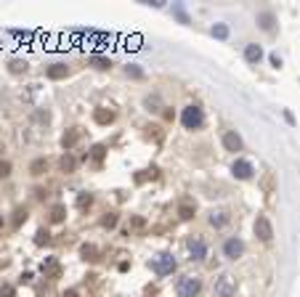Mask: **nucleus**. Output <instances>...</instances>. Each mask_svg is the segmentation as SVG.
Here are the masks:
<instances>
[{
  "label": "nucleus",
  "instance_id": "473e14b6",
  "mask_svg": "<svg viewBox=\"0 0 300 297\" xmlns=\"http://www.w3.org/2000/svg\"><path fill=\"white\" fill-rule=\"evenodd\" d=\"M0 297H14V287H8V284H5V287L0 289Z\"/></svg>",
  "mask_w": 300,
  "mask_h": 297
},
{
  "label": "nucleus",
  "instance_id": "a211bd4d",
  "mask_svg": "<svg viewBox=\"0 0 300 297\" xmlns=\"http://www.w3.org/2000/svg\"><path fill=\"white\" fill-rule=\"evenodd\" d=\"M80 255L85 257V260H90V263H96V260H99V247H96V244H82Z\"/></svg>",
  "mask_w": 300,
  "mask_h": 297
},
{
  "label": "nucleus",
  "instance_id": "4be33fe9",
  "mask_svg": "<svg viewBox=\"0 0 300 297\" xmlns=\"http://www.w3.org/2000/svg\"><path fill=\"white\" fill-rule=\"evenodd\" d=\"M90 64H93L96 69H109L112 67V61H109L107 56H90Z\"/></svg>",
  "mask_w": 300,
  "mask_h": 297
},
{
  "label": "nucleus",
  "instance_id": "9b49d317",
  "mask_svg": "<svg viewBox=\"0 0 300 297\" xmlns=\"http://www.w3.org/2000/svg\"><path fill=\"white\" fill-rule=\"evenodd\" d=\"M258 27L263 29V32H273V29H276V16H273L271 11L258 14Z\"/></svg>",
  "mask_w": 300,
  "mask_h": 297
},
{
  "label": "nucleus",
  "instance_id": "c9c22d12",
  "mask_svg": "<svg viewBox=\"0 0 300 297\" xmlns=\"http://www.w3.org/2000/svg\"><path fill=\"white\" fill-rule=\"evenodd\" d=\"M3 223H5V220H3V215H0V228H3Z\"/></svg>",
  "mask_w": 300,
  "mask_h": 297
},
{
  "label": "nucleus",
  "instance_id": "ddd939ff",
  "mask_svg": "<svg viewBox=\"0 0 300 297\" xmlns=\"http://www.w3.org/2000/svg\"><path fill=\"white\" fill-rule=\"evenodd\" d=\"M245 58L250 64H258L260 58H263V48H260L258 43H247V48H245Z\"/></svg>",
  "mask_w": 300,
  "mask_h": 297
},
{
  "label": "nucleus",
  "instance_id": "2f4dec72",
  "mask_svg": "<svg viewBox=\"0 0 300 297\" xmlns=\"http://www.w3.org/2000/svg\"><path fill=\"white\" fill-rule=\"evenodd\" d=\"M0 175H11V162H0Z\"/></svg>",
  "mask_w": 300,
  "mask_h": 297
},
{
  "label": "nucleus",
  "instance_id": "7c9ffc66",
  "mask_svg": "<svg viewBox=\"0 0 300 297\" xmlns=\"http://www.w3.org/2000/svg\"><path fill=\"white\" fill-rule=\"evenodd\" d=\"M104 151H107V149H104L101 143H99V146H93V154H90V157H93V162H96V164H101V160H104Z\"/></svg>",
  "mask_w": 300,
  "mask_h": 297
},
{
  "label": "nucleus",
  "instance_id": "393cba45",
  "mask_svg": "<svg viewBox=\"0 0 300 297\" xmlns=\"http://www.w3.org/2000/svg\"><path fill=\"white\" fill-rule=\"evenodd\" d=\"M24 220H27V210H24V207H16V213H14V220H11V223H14V228H19Z\"/></svg>",
  "mask_w": 300,
  "mask_h": 297
},
{
  "label": "nucleus",
  "instance_id": "f704fd0d",
  "mask_svg": "<svg viewBox=\"0 0 300 297\" xmlns=\"http://www.w3.org/2000/svg\"><path fill=\"white\" fill-rule=\"evenodd\" d=\"M64 297H77V292H75V289H69V292H64Z\"/></svg>",
  "mask_w": 300,
  "mask_h": 297
},
{
  "label": "nucleus",
  "instance_id": "7ed1b4c3",
  "mask_svg": "<svg viewBox=\"0 0 300 297\" xmlns=\"http://www.w3.org/2000/svg\"><path fill=\"white\" fill-rule=\"evenodd\" d=\"M215 297H234L237 295V279L231 273H223L218 281H215V289H213Z\"/></svg>",
  "mask_w": 300,
  "mask_h": 297
},
{
  "label": "nucleus",
  "instance_id": "cd10ccee",
  "mask_svg": "<svg viewBox=\"0 0 300 297\" xmlns=\"http://www.w3.org/2000/svg\"><path fill=\"white\" fill-rule=\"evenodd\" d=\"M101 226H104V228H114V226H117V215H114V213H107V215L101 217Z\"/></svg>",
  "mask_w": 300,
  "mask_h": 297
},
{
  "label": "nucleus",
  "instance_id": "f8f14e48",
  "mask_svg": "<svg viewBox=\"0 0 300 297\" xmlns=\"http://www.w3.org/2000/svg\"><path fill=\"white\" fill-rule=\"evenodd\" d=\"M93 120L99 125H112L114 122V109H107V107H99L93 111Z\"/></svg>",
  "mask_w": 300,
  "mask_h": 297
},
{
  "label": "nucleus",
  "instance_id": "5701e85b",
  "mask_svg": "<svg viewBox=\"0 0 300 297\" xmlns=\"http://www.w3.org/2000/svg\"><path fill=\"white\" fill-rule=\"evenodd\" d=\"M45 167H48V162H45V160H35V162L29 164V173H32V175H43Z\"/></svg>",
  "mask_w": 300,
  "mask_h": 297
},
{
  "label": "nucleus",
  "instance_id": "6e6552de",
  "mask_svg": "<svg viewBox=\"0 0 300 297\" xmlns=\"http://www.w3.org/2000/svg\"><path fill=\"white\" fill-rule=\"evenodd\" d=\"M189 252H191V260H205V257H207V244H205V239L194 236V239L189 242Z\"/></svg>",
  "mask_w": 300,
  "mask_h": 297
},
{
  "label": "nucleus",
  "instance_id": "0eeeda50",
  "mask_svg": "<svg viewBox=\"0 0 300 297\" xmlns=\"http://www.w3.org/2000/svg\"><path fill=\"white\" fill-rule=\"evenodd\" d=\"M231 173H234V178H239V181H250L252 173H255V167H252L247 160H237L231 164Z\"/></svg>",
  "mask_w": 300,
  "mask_h": 297
},
{
  "label": "nucleus",
  "instance_id": "20e7f679",
  "mask_svg": "<svg viewBox=\"0 0 300 297\" xmlns=\"http://www.w3.org/2000/svg\"><path fill=\"white\" fill-rule=\"evenodd\" d=\"M152 270L157 276H167V273H173L175 270V257L173 255H157L152 260Z\"/></svg>",
  "mask_w": 300,
  "mask_h": 297
},
{
  "label": "nucleus",
  "instance_id": "4468645a",
  "mask_svg": "<svg viewBox=\"0 0 300 297\" xmlns=\"http://www.w3.org/2000/svg\"><path fill=\"white\" fill-rule=\"evenodd\" d=\"M45 75H48L51 80H64V77L69 75V67H67V64H51Z\"/></svg>",
  "mask_w": 300,
  "mask_h": 297
},
{
  "label": "nucleus",
  "instance_id": "39448f33",
  "mask_svg": "<svg viewBox=\"0 0 300 297\" xmlns=\"http://www.w3.org/2000/svg\"><path fill=\"white\" fill-rule=\"evenodd\" d=\"M255 236L260 242H271L273 239V226H271V220L266 215H258V220H255Z\"/></svg>",
  "mask_w": 300,
  "mask_h": 297
},
{
  "label": "nucleus",
  "instance_id": "a878e982",
  "mask_svg": "<svg viewBox=\"0 0 300 297\" xmlns=\"http://www.w3.org/2000/svg\"><path fill=\"white\" fill-rule=\"evenodd\" d=\"M90 204H93V196H90L88 191H82V194L77 196V207H80V210H85V207H90Z\"/></svg>",
  "mask_w": 300,
  "mask_h": 297
},
{
  "label": "nucleus",
  "instance_id": "412c9836",
  "mask_svg": "<svg viewBox=\"0 0 300 297\" xmlns=\"http://www.w3.org/2000/svg\"><path fill=\"white\" fill-rule=\"evenodd\" d=\"M210 223H213L215 228H223L226 223H229V213H213L210 215Z\"/></svg>",
  "mask_w": 300,
  "mask_h": 297
},
{
  "label": "nucleus",
  "instance_id": "f03ea898",
  "mask_svg": "<svg viewBox=\"0 0 300 297\" xmlns=\"http://www.w3.org/2000/svg\"><path fill=\"white\" fill-rule=\"evenodd\" d=\"M202 292V281L197 276H184L178 284H175V295L178 297H197Z\"/></svg>",
  "mask_w": 300,
  "mask_h": 297
},
{
  "label": "nucleus",
  "instance_id": "f3484780",
  "mask_svg": "<svg viewBox=\"0 0 300 297\" xmlns=\"http://www.w3.org/2000/svg\"><path fill=\"white\" fill-rule=\"evenodd\" d=\"M58 167H61V173H75V167H77V160L69 154V151H67V154H64L61 160H58Z\"/></svg>",
  "mask_w": 300,
  "mask_h": 297
},
{
  "label": "nucleus",
  "instance_id": "c85d7f7f",
  "mask_svg": "<svg viewBox=\"0 0 300 297\" xmlns=\"http://www.w3.org/2000/svg\"><path fill=\"white\" fill-rule=\"evenodd\" d=\"M125 72H128V77H133V80H141V77H143V69H141V67H136V64H130V67H128Z\"/></svg>",
  "mask_w": 300,
  "mask_h": 297
},
{
  "label": "nucleus",
  "instance_id": "9d476101",
  "mask_svg": "<svg viewBox=\"0 0 300 297\" xmlns=\"http://www.w3.org/2000/svg\"><path fill=\"white\" fill-rule=\"evenodd\" d=\"M223 146H226V151H242V138H239V133L237 130H226L223 133Z\"/></svg>",
  "mask_w": 300,
  "mask_h": 297
},
{
  "label": "nucleus",
  "instance_id": "f257e3e1",
  "mask_svg": "<svg viewBox=\"0 0 300 297\" xmlns=\"http://www.w3.org/2000/svg\"><path fill=\"white\" fill-rule=\"evenodd\" d=\"M181 122H184L186 130H199L202 125H205V111H202L197 104H191V107H186L181 111Z\"/></svg>",
  "mask_w": 300,
  "mask_h": 297
},
{
  "label": "nucleus",
  "instance_id": "2eb2a0df",
  "mask_svg": "<svg viewBox=\"0 0 300 297\" xmlns=\"http://www.w3.org/2000/svg\"><path fill=\"white\" fill-rule=\"evenodd\" d=\"M194 210H197V207H194L191 199H181V204H178V215L184 217V220H191V217H194Z\"/></svg>",
  "mask_w": 300,
  "mask_h": 297
},
{
  "label": "nucleus",
  "instance_id": "c756f323",
  "mask_svg": "<svg viewBox=\"0 0 300 297\" xmlns=\"http://www.w3.org/2000/svg\"><path fill=\"white\" fill-rule=\"evenodd\" d=\"M48 242H51V234L45 228H40V231H37V236H35V244H48Z\"/></svg>",
  "mask_w": 300,
  "mask_h": 297
},
{
  "label": "nucleus",
  "instance_id": "aec40b11",
  "mask_svg": "<svg viewBox=\"0 0 300 297\" xmlns=\"http://www.w3.org/2000/svg\"><path fill=\"white\" fill-rule=\"evenodd\" d=\"M143 107H146L149 111H160V107H162L160 96H157V93H154V96H146V98H143Z\"/></svg>",
  "mask_w": 300,
  "mask_h": 297
},
{
  "label": "nucleus",
  "instance_id": "b1692460",
  "mask_svg": "<svg viewBox=\"0 0 300 297\" xmlns=\"http://www.w3.org/2000/svg\"><path fill=\"white\" fill-rule=\"evenodd\" d=\"M213 37L226 40V37H229V27H226V24H213Z\"/></svg>",
  "mask_w": 300,
  "mask_h": 297
},
{
  "label": "nucleus",
  "instance_id": "bb28decb",
  "mask_svg": "<svg viewBox=\"0 0 300 297\" xmlns=\"http://www.w3.org/2000/svg\"><path fill=\"white\" fill-rule=\"evenodd\" d=\"M173 14H175V19H178L181 24H189V14L184 11V5H173Z\"/></svg>",
  "mask_w": 300,
  "mask_h": 297
},
{
  "label": "nucleus",
  "instance_id": "423d86ee",
  "mask_svg": "<svg viewBox=\"0 0 300 297\" xmlns=\"http://www.w3.org/2000/svg\"><path fill=\"white\" fill-rule=\"evenodd\" d=\"M242 252H245V242L239 239V236H231V239L223 244V255L229 257V260H237V257H242Z\"/></svg>",
  "mask_w": 300,
  "mask_h": 297
},
{
  "label": "nucleus",
  "instance_id": "6ab92c4d",
  "mask_svg": "<svg viewBox=\"0 0 300 297\" xmlns=\"http://www.w3.org/2000/svg\"><path fill=\"white\" fill-rule=\"evenodd\" d=\"M64 217H67V207H64V204H56V207L51 210V223H61Z\"/></svg>",
  "mask_w": 300,
  "mask_h": 297
},
{
  "label": "nucleus",
  "instance_id": "1a4fd4ad",
  "mask_svg": "<svg viewBox=\"0 0 300 297\" xmlns=\"http://www.w3.org/2000/svg\"><path fill=\"white\" fill-rule=\"evenodd\" d=\"M82 138V128H69L67 133L61 135V146H64V151H69V149H75L77 146V141Z\"/></svg>",
  "mask_w": 300,
  "mask_h": 297
},
{
  "label": "nucleus",
  "instance_id": "dca6fc26",
  "mask_svg": "<svg viewBox=\"0 0 300 297\" xmlns=\"http://www.w3.org/2000/svg\"><path fill=\"white\" fill-rule=\"evenodd\" d=\"M27 69H29V64L24 61V58H11V61H8V72H11V75H24Z\"/></svg>",
  "mask_w": 300,
  "mask_h": 297
},
{
  "label": "nucleus",
  "instance_id": "72a5a7b5",
  "mask_svg": "<svg viewBox=\"0 0 300 297\" xmlns=\"http://www.w3.org/2000/svg\"><path fill=\"white\" fill-rule=\"evenodd\" d=\"M271 64H273V67H276V69H279V67H282V58H279L276 54H271Z\"/></svg>",
  "mask_w": 300,
  "mask_h": 297
}]
</instances>
